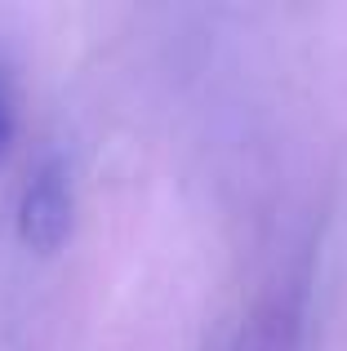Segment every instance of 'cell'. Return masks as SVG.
<instances>
[{
	"instance_id": "obj_1",
	"label": "cell",
	"mask_w": 347,
	"mask_h": 351,
	"mask_svg": "<svg viewBox=\"0 0 347 351\" xmlns=\"http://www.w3.org/2000/svg\"><path fill=\"white\" fill-rule=\"evenodd\" d=\"M76 227V196L62 160H45L18 196V240L32 254H58Z\"/></svg>"
},
{
	"instance_id": "obj_2",
	"label": "cell",
	"mask_w": 347,
	"mask_h": 351,
	"mask_svg": "<svg viewBox=\"0 0 347 351\" xmlns=\"http://www.w3.org/2000/svg\"><path fill=\"white\" fill-rule=\"evenodd\" d=\"M9 147H14V107H9V94L0 89V165H5Z\"/></svg>"
}]
</instances>
